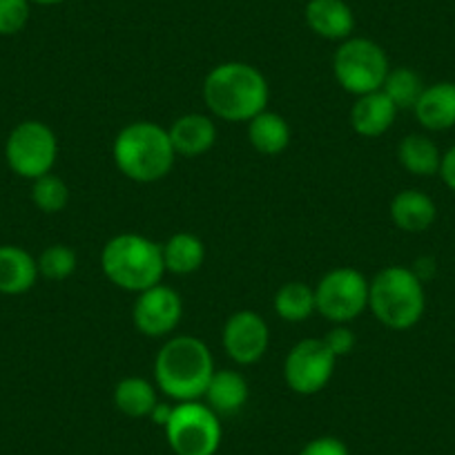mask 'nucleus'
Returning <instances> with one entry per match:
<instances>
[{
    "mask_svg": "<svg viewBox=\"0 0 455 455\" xmlns=\"http://www.w3.org/2000/svg\"><path fill=\"white\" fill-rule=\"evenodd\" d=\"M304 19L310 32L326 41H347L355 29V14L347 0H308Z\"/></svg>",
    "mask_w": 455,
    "mask_h": 455,
    "instance_id": "nucleus-13",
    "label": "nucleus"
},
{
    "mask_svg": "<svg viewBox=\"0 0 455 455\" xmlns=\"http://www.w3.org/2000/svg\"><path fill=\"white\" fill-rule=\"evenodd\" d=\"M112 159L130 181L156 183L174 168L177 152L170 143L168 128L152 121H134L114 137Z\"/></svg>",
    "mask_w": 455,
    "mask_h": 455,
    "instance_id": "nucleus-3",
    "label": "nucleus"
},
{
    "mask_svg": "<svg viewBox=\"0 0 455 455\" xmlns=\"http://www.w3.org/2000/svg\"><path fill=\"white\" fill-rule=\"evenodd\" d=\"M183 317V301L174 288L156 283L148 291L139 292L132 306V322L141 335L168 337L174 332Z\"/></svg>",
    "mask_w": 455,
    "mask_h": 455,
    "instance_id": "nucleus-12",
    "label": "nucleus"
},
{
    "mask_svg": "<svg viewBox=\"0 0 455 455\" xmlns=\"http://www.w3.org/2000/svg\"><path fill=\"white\" fill-rule=\"evenodd\" d=\"M168 137L179 156L196 159L212 150V146L217 143V125L208 114H181L168 128Z\"/></svg>",
    "mask_w": 455,
    "mask_h": 455,
    "instance_id": "nucleus-14",
    "label": "nucleus"
},
{
    "mask_svg": "<svg viewBox=\"0 0 455 455\" xmlns=\"http://www.w3.org/2000/svg\"><path fill=\"white\" fill-rule=\"evenodd\" d=\"M424 81L415 69L411 68H395L388 72L387 81H384L382 92L393 100V105L400 109H413L415 103L419 100L424 92Z\"/></svg>",
    "mask_w": 455,
    "mask_h": 455,
    "instance_id": "nucleus-25",
    "label": "nucleus"
},
{
    "mask_svg": "<svg viewBox=\"0 0 455 455\" xmlns=\"http://www.w3.org/2000/svg\"><path fill=\"white\" fill-rule=\"evenodd\" d=\"M161 255H164L165 273L192 275L204 266L205 246L196 235L177 233L161 243Z\"/></svg>",
    "mask_w": 455,
    "mask_h": 455,
    "instance_id": "nucleus-23",
    "label": "nucleus"
},
{
    "mask_svg": "<svg viewBox=\"0 0 455 455\" xmlns=\"http://www.w3.org/2000/svg\"><path fill=\"white\" fill-rule=\"evenodd\" d=\"M291 125L282 114L264 109L248 121V141L259 155L277 156L291 146Z\"/></svg>",
    "mask_w": 455,
    "mask_h": 455,
    "instance_id": "nucleus-20",
    "label": "nucleus"
},
{
    "mask_svg": "<svg viewBox=\"0 0 455 455\" xmlns=\"http://www.w3.org/2000/svg\"><path fill=\"white\" fill-rule=\"evenodd\" d=\"M369 308L382 326L409 331L427 310V291L418 273L406 266H387L371 279Z\"/></svg>",
    "mask_w": 455,
    "mask_h": 455,
    "instance_id": "nucleus-5",
    "label": "nucleus"
},
{
    "mask_svg": "<svg viewBox=\"0 0 455 455\" xmlns=\"http://www.w3.org/2000/svg\"><path fill=\"white\" fill-rule=\"evenodd\" d=\"M413 114L428 132H446L455 128V83L440 81L424 87Z\"/></svg>",
    "mask_w": 455,
    "mask_h": 455,
    "instance_id": "nucleus-15",
    "label": "nucleus"
},
{
    "mask_svg": "<svg viewBox=\"0 0 455 455\" xmlns=\"http://www.w3.org/2000/svg\"><path fill=\"white\" fill-rule=\"evenodd\" d=\"M112 400L116 411H121L128 418H150L155 406L159 404V397H156V387L146 378H124L121 382H116L112 393Z\"/></svg>",
    "mask_w": 455,
    "mask_h": 455,
    "instance_id": "nucleus-22",
    "label": "nucleus"
},
{
    "mask_svg": "<svg viewBox=\"0 0 455 455\" xmlns=\"http://www.w3.org/2000/svg\"><path fill=\"white\" fill-rule=\"evenodd\" d=\"M5 159L12 172L34 181L54 168L59 159V139L43 121H23L7 137Z\"/></svg>",
    "mask_w": 455,
    "mask_h": 455,
    "instance_id": "nucleus-9",
    "label": "nucleus"
},
{
    "mask_svg": "<svg viewBox=\"0 0 455 455\" xmlns=\"http://www.w3.org/2000/svg\"><path fill=\"white\" fill-rule=\"evenodd\" d=\"M322 339L328 347V351H331L337 360L348 355V353L355 348V332L348 328V323H335V328H331Z\"/></svg>",
    "mask_w": 455,
    "mask_h": 455,
    "instance_id": "nucleus-29",
    "label": "nucleus"
},
{
    "mask_svg": "<svg viewBox=\"0 0 455 455\" xmlns=\"http://www.w3.org/2000/svg\"><path fill=\"white\" fill-rule=\"evenodd\" d=\"M397 161L415 177H435L440 172L442 152L427 134H409L397 146Z\"/></svg>",
    "mask_w": 455,
    "mask_h": 455,
    "instance_id": "nucleus-21",
    "label": "nucleus"
},
{
    "mask_svg": "<svg viewBox=\"0 0 455 455\" xmlns=\"http://www.w3.org/2000/svg\"><path fill=\"white\" fill-rule=\"evenodd\" d=\"M214 375V357L195 335H174L155 360L156 388L174 402H195L205 395Z\"/></svg>",
    "mask_w": 455,
    "mask_h": 455,
    "instance_id": "nucleus-2",
    "label": "nucleus"
},
{
    "mask_svg": "<svg viewBox=\"0 0 455 455\" xmlns=\"http://www.w3.org/2000/svg\"><path fill=\"white\" fill-rule=\"evenodd\" d=\"M371 282L355 268L341 266L323 275L315 286L317 313L331 323H351L369 308Z\"/></svg>",
    "mask_w": 455,
    "mask_h": 455,
    "instance_id": "nucleus-8",
    "label": "nucleus"
},
{
    "mask_svg": "<svg viewBox=\"0 0 455 455\" xmlns=\"http://www.w3.org/2000/svg\"><path fill=\"white\" fill-rule=\"evenodd\" d=\"M170 413H172V406L161 404V402H159V404L155 406V411H152L150 418H152V422L159 424V427H165V422L170 419Z\"/></svg>",
    "mask_w": 455,
    "mask_h": 455,
    "instance_id": "nucleus-32",
    "label": "nucleus"
},
{
    "mask_svg": "<svg viewBox=\"0 0 455 455\" xmlns=\"http://www.w3.org/2000/svg\"><path fill=\"white\" fill-rule=\"evenodd\" d=\"M388 214L402 233L418 235L427 233L428 228L435 223L437 205L427 192L409 188V190H400L393 196Z\"/></svg>",
    "mask_w": 455,
    "mask_h": 455,
    "instance_id": "nucleus-17",
    "label": "nucleus"
},
{
    "mask_svg": "<svg viewBox=\"0 0 455 455\" xmlns=\"http://www.w3.org/2000/svg\"><path fill=\"white\" fill-rule=\"evenodd\" d=\"M103 275L121 291L143 292L161 283L165 275L161 246L146 235L121 233L100 252Z\"/></svg>",
    "mask_w": 455,
    "mask_h": 455,
    "instance_id": "nucleus-4",
    "label": "nucleus"
},
{
    "mask_svg": "<svg viewBox=\"0 0 455 455\" xmlns=\"http://www.w3.org/2000/svg\"><path fill=\"white\" fill-rule=\"evenodd\" d=\"M32 16L29 0H0V36H16L23 32Z\"/></svg>",
    "mask_w": 455,
    "mask_h": 455,
    "instance_id": "nucleus-28",
    "label": "nucleus"
},
{
    "mask_svg": "<svg viewBox=\"0 0 455 455\" xmlns=\"http://www.w3.org/2000/svg\"><path fill=\"white\" fill-rule=\"evenodd\" d=\"M32 201L41 212L59 214L69 204V188L56 174H43L32 181Z\"/></svg>",
    "mask_w": 455,
    "mask_h": 455,
    "instance_id": "nucleus-26",
    "label": "nucleus"
},
{
    "mask_svg": "<svg viewBox=\"0 0 455 455\" xmlns=\"http://www.w3.org/2000/svg\"><path fill=\"white\" fill-rule=\"evenodd\" d=\"M391 65L379 43L364 36H351L341 41L332 56V74L344 92L353 96L382 90Z\"/></svg>",
    "mask_w": 455,
    "mask_h": 455,
    "instance_id": "nucleus-6",
    "label": "nucleus"
},
{
    "mask_svg": "<svg viewBox=\"0 0 455 455\" xmlns=\"http://www.w3.org/2000/svg\"><path fill=\"white\" fill-rule=\"evenodd\" d=\"M36 264L41 277L50 279V282H65L76 273L78 259L72 248L65 246V243H54L41 252Z\"/></svg>",
    "mask_w": 455,
    "mask_h": 455,
    "instance_id": "nucleus-27",
    "label": "nucleus"
},
{
    "mask_svg": "<svg viewBox=\"0 0 455 455\" xmlns=\"http://www.w3.org/2000/svg\"><path fill=\"white\" fill-rule=\"evenodd\" d=\"M32 5H43V7H52V5H60L65 0H29Z\"/></svg>",
    "mask_w": 455,
    "mask_h": 455,
    "instance_id": "nucleus-33",
    "label": "nucleus"
},
{
    "mask_svg": "<svg viewBox=\"0 0 455 455\" xmlns=\"http://www.w3.org/2000/svg\"><path fill=\"white\" fill-rule=\"evenodd\" d=\"M397 108L382 90L357 96L351 108V128L360 137L378 139L393 128Z\"/></svg>",
    "mask_w": 455,
    "mask_h": 455,
    "instance_id": "nucleus-16",
    "label": "nucleus"
},
{
    "mask_svg": "<svg viewBox=\"0 0 455 455\" xmlns=\"http://www.w3.org/2000/svg\"><path fill=\"white\" fill-rule=\"evenodd\" d=\"M299 455H351L348 446L339 440V437L332 435H322L310 440L304 449L299 451Z\"/></svg>",
    "mask_w": 455,
    "mask_h": 455,
    "instance_id": "nucleus-30",
    "label": "nucleus"
},
{
    "mask_svg": "<svg viewBox=\"0 0 455 455\" xmlns=\"http://www.w3.org/2000/svg\"><path fill=\"white\" fill-rule=\"evenodd\" d=\"M335 364L337 357L328 351L323 339L308 337V339L297 341L288 351L286 362H283V379L297 395H315L331 382Z\"/></svg>",
    "mask_w": 455,
    "mask_h": 455,
    "instance_id": "nucleus-10",
    "label": "nucleus"
},
{
    "mask_svg": "<svg viewBox=\"0 0 455 455\" xmlns=\"http://www.w3.org/2000/svg\"><path fill=\"white\" fill-rule=\"evenodd\" d=\"M174 455H214L221 446V419L205 402H177L164 427Z\"/></svg>",
    "mask_w": 455,
    "mask_h": 455,
    "instance_id": "nucleus-7",
    "label": "nucleus"
},
{
    "mask_svg": "<svg viewBox=\"0 0 455 455\" xmlns=\"http://www.w3.org/2000/svg\"><path fill=\"white\" fill-rule=\"evenodd\" d=\"M273 308L277 317L288 323H301L313 317L317 310L315 306V288L304 282H288L275 292Z\"/></svg>",
    "mask_w": 455,
    "mask_h": 455,
    "instance_id": "nucleus-24",
    "label": "nucleus"
},
{
    "mask_svg": "<svg viewBox=\"0 0 455 455\" xmlns=\"http://www.w3.org/2000/svg\"><path fill=\"white\" fill-rule=\"evenodd\" d=\"M440 179L451 192H455V146H451L449 150L442 152V164H440Z\"/></svg>",
    "mask_w": 455,
    "mask_h": 455,
    "instance_id": "nucleus-31",
    "label": "nucleus"
},
{
    "mask_svg": "<svg viewBox=\"0 0 455 455\" xmlns=\"http://www.w3.org/2000/svg\"><path fill=\"white\" fill-rule=\"evenodd\" d=\"M268 344L270 328L255 310H237L223 323L221 347L235 364H257L268 351Z\"/></svg>",
    "mask_w": 455,
    "mask_h": 455,
    "instance_id": "nucleus-11",
    "label": "nucleus"
},
{
    "mask_svg": "<svg viewBox=\"0 0 455 455\" xmlns=\"http://www.w3.org/2000/svg\"><path fill=\"white\" fill-rule=\"evenodd\" d=\"M38 275V264L20 246H0V295H23L32 291Z\"/></svg>",
    "mask_w": 455,
    "mask_h": 455,
    "instance_id": "nucleus-19",
    "label": "nucleus"
},
{
    "mask_svg": "<svg viewBox=\"0 0 455 455\" xmlns=\"http://www.w3.org/2000/svg\"><path fill=\"white\" fill-rule=\"evenodd\" d=\"M270 87L255 65L242 60L219 63L204 81V103L212 116L228 124H248L264 112Z\"/></svg>",
    "mask_w": 455,
    "mask_h": 455,
    "instance_id": "nucleus-1",
    "label": "nucleus"
},
{
    "mask_svg": "<svg viewBox=\"0 0 455 455\" xmlns=\"http://www.w3.org/2000/svg\"><path fill=\"white\" fill-rule=\"evenodd\" d=\"M248 379L239 371H214L208 388H205V404L221 418V415H235L246 406Z\"/></svg>",
    "mask_w": 455,
    "mask_h": 455,
    "instance_id": "nucleus-18",
    "label": "nucleus"
}]
</instances>
